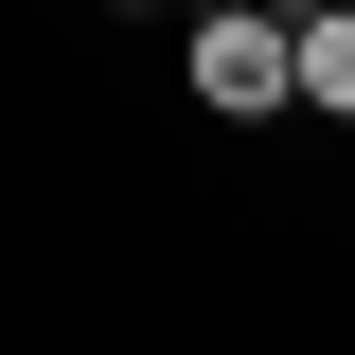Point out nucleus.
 Masks as SVG:
<instances>
[{"instance_id": "f257e3e1", "label": "nucleus", "mask_w": 355, "mask_h": 355, "mask_svg": "<svg viewBox=\"0 0 355 355\" xmlns=\"http://www.w3.org/2000/svg\"><path fill=\"white\" fill-rule=\"evenodd\" d=\"M178 71H196V107H231V125H249V107H284V18H266V0H231V18H196V53H178Z\"/></svg>"}, {"instance_id": "f03ea898", "label": "nucleus", "mask_w": 355, "mask_h": 355, "mask_svg": "<svg viewBox=\"0 0 355 355\" xmlns=\"http://www.w3.org/2000/svg\"><path fill=\"white\" fill-rule=\"evenodd\" d=\"M284 107H355V0H284Z\"/></svg>"}, {"instance_id": "7ed1b4c3", "label": "nucleus", "mask_w": 355, "mask_h": 355, "mask_svg": "<svg viewBox=\"0 0 355 355\" xmlns=\"http://www.w3.org/2000/svg\"><path fill=\"white\" fill-rule=\"evenodd\" d=\"M178 18H231V0H178Z\"/></svg>"}]
</instances>
